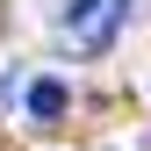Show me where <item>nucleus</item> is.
Instances as JSON below:
<instances>
[{"label": "nucleus", "instance_id": "f257e3e1", "mask_svg": "<svg viewBox=\"0 0 151 151\" xmlns=\"http://www.w3.org/2000/svg\"><path fill=\"white\" fill-rule=\"evenodd\" d=\"M122 14H129V0H72V7H65V29H72L79 50H108L115 29H122Z\"/></svg>", "mask_w": 151, "mask_h": 151}, {"label": "nucleus", "instance_id": "f03ea898", "mask_svg": "<svg viewBox=\"0 0 151 151\" xmlns=\"http://www.w3.org/2000/svg\"><path fill=\"white\" fill-rule=\"evenodd\" d=\"M22 108H29V122H65V108H72V86L65 79H29V93H22Z\"/></svg>", "mask_w": 151, "mask_h": 151}]
</instances>
